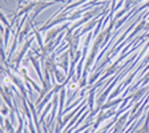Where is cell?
<instances>
[{
  "mask_svg": "<svg viewBox=\"0 0 149 133\" xmlns=\"http://www.w3.org/2000/svg\"><path fill=\"white\" fill-rule=\"evenodd\" d=\"M7 115H8V108L4 105L3 107V116H7Z\"/></svg>",
  "mask_w": 149,
  "mask_h": 133,
  "instance_id": "6",
  "label": "cell"
},
{
  "mask_svg": "<svg viewBox=\"0 0 149 133\" xmlns=\"http://www.w3.org/2000/svg\"><path fill=\"white\" fill-rule=\"evenodd\" d=\"M59 96H56L53 97V109H51L52 111V113H51V117H49V121H48V125H52L53 124V120H55V115H56V107H57V101H59Z\"/></svg>",
  "mask_w": 149,
  "mask_h": 133,
  "instance_id": "5",
  "label": "cell"
},
{
  "mask_svg": "<svg viewBox=\"0 0 149 133\" xmlns=\"http://www.w3.org/2000/svg\"><path fill=\"white\" fill-rule=\"evenodd\" d=\"M68 27H69L68 24H64V25H61V27L56 28V29H52V31H49V32H48V35H47V37H45V43H48V41L53 40V37H55L56 35L60 33V32L64 31V29H67Z\"/></svg>",
  "mask_w": 149,
  "mask_h": 133,
  "instance_id": "2",
  "label": "cell"
},
{
  "mask_svg": "<svg viewBox=\"0 0 149 133\" xmlns=\"http://www.w3.org/2000/svg\"><path fill=\"white\" fill-rule=\"evenodd\" d=\"M33 41V39H28L27 41H25V44H24V47L22 48V51H20V53L17 55V57L15 59V64H16V67H19V64H20V61H22V59L24 57V55H25V52H27V49L29 48V45H31V43Z\"/></svg>",
  "mask_w": 149,
  "mask_h": 133,
  "instance_id": "1",
  "label": "cell"
},
{
  "mask_svg": "<svg viewBox=\"0 0 149 133\" xmlns=\"http://www.w3.org/2000/svg\"><path fill=\"white\" fill-rule=\"evenodd\" d=\"M59 67L64 71V73H67L68 72V53H64V55H61V57H60V63H59Z\"/></svg>",
  "mask_w": 149,
  "mask_h": 133,
  "instance_id": "3",
  "label": "cell"
},
{
  "mask_svg": "<svg viewBox=\"0 0 149 133\" xmlns=\"http://www.w3.org/2000/svg\"><path fill=\"white\" fill-rule=\"evenodd\" d=\"M136 133H149V108H148V113L145 116V121H144L143 127L140 129H137Z\"/></svg>",
  "mask_w": 149,
  "mask_h": 133,
  "instance_id": "4",
  "label": "cell"
}]
</instances>
